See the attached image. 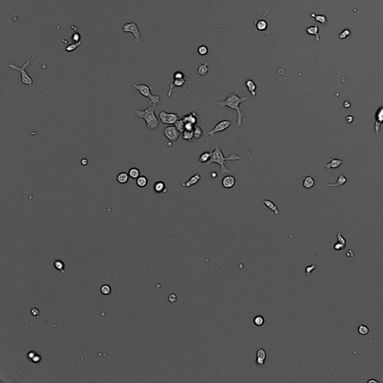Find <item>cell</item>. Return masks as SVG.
I'll return each mask as SVG.
<instances>
[{
	"instance_id": "obj_46",
	"label": "cell",
	"mask_w": 383,
	"mask_h": 383,
	"mask_svg": "<svg viewBox=\"0 0 383 383\" xmlns=\"http://www.w3.org/2000/svg\"><path fill=\"white\" fill-rule=\"evenodd\" d=\"M31 313H32V316H34V317L38 316V315H39V313H40L39 310H38V308H36L35 307L32 308V309H31Z\"/></svg>"
},
{
	"instance_id": "obj_13",
	"label": "cell",
	"mask_w": 383,
	"mask_h": 383,
	"mask_svg": "<svg viewBox=\"0 0 383 383\" xmlns=\"http://www.w3.org/2000/svg\"><path fill=\"white\" fill-rule=\"evenodd\" d=\"M236 183V179L232 175H228L224 177L222 180V185L225 189H231Z\"/></svg>"
},
{
	"instance_id": "obj_30",
	"label": "cell",
	"mask_w": 383,
	"mask_h": 383,
	"mask_svg": "<svg viewBox=\"0 0 383 383\" xmlns=\"http://www.w3.org/2000/svg\"><path fill=\"white\" fill-rule=\"evenodd\" d=\"M128 174L129 178H131L132 179H137L140 176V171L137 168H132L129 170Z\"/></svg>"
},
{
	"instance_id": "obj_23",
	"label": "cell",
	"mask_w": 383,
	"mask_h": 383,
	"mask_svg": "<svg viewBox=\"0 0 383 383\" xmlns=\"http://www.w3.org/2000/svg\"><path fill=\"white\" fill-rule=\"evenodd\" d=\"M208 65L209 62H207V61L203 64V65H200L198 68V70H197V74L200 76H205L208 73V71L210 70Z\"/></svg>"
},
{
	"instance_id": "obj_39",
	"label": "cell",
	"mask_w": 383,
	"mask_h": 383,
	"mask_svg": "<svg viewBox=\"0 0 383 383\" xmlns=\"http://www.w3.org/2000/svg\"><path fill=\"white\" fill-rule=\"evenodd\" d=\"M187 76L185 74H183L181 71H176L174 74H173V79H181V78Z\"/></svg>"
},
{
	"instance_id": "obj_15",
	"label": "cell",
	"mask_w": 383,
	"mask_h": 383,
	"mask_svg": "<svg viewBox=\"0 0 383 383\" xmlns=\"http://www.w3.org/2000/svg\"><path fill=\"white\" fill-rule=\"evenodd\" d=\"M266 358H267V353L264 349H259L257 352L256 364L259 367H263L265 363Z\"/></svg>"
},
{
	"instance_id": "obj_43",
	"label": "cell",
	"mask_w": 383,
	"mask_h": 383,
	"mask_svg": "<svg viewBox=\"0 0 383 383\" xmlns=\"http://www.w3.org/2000/svg\"><path fill=\"white\" fill-rule=\"evenodd\" d=\"M334 248H335V250H337V251H339V250H342L344 249V248H345V245H344V244H342L341 242H337V243L335 244V246H334Z\"/></svg>"
},
{
	"instance_id": "obj_1",
	"label": "cell",
	"mask_w": 383,
	"mask_h": 383,
	"mask_svg": "<svg viewBox=\"0 0 383 383\" xmlns=\"http://www.w3.org/2000/svg\"><path fill=\"white\" fill-rule=\"evenodd\" d=\"M239 92V89H237L233 93L231 92H225V94L226 96V99L225 100H219L217 103V105L220 107L221 109H224L225 107H228L231 109L235 110L237 114V127H240L243 125L242 124V118L245 115V113L242 112L240 109V104L246 100H249V97L247 96H242L239 97L237 95V93Z\"/></svg>"
},
{
	"instance_id": "obj_16",
	"label": "cell",
	"mask_w": 383,
	"mask_h": 383,
	"mask_svg": "<svg viewBox=\"0 0 383 383\" xmlns=\"http://www.w3.org/2000/svg\"><path fill=\"white\" fill-rule=\"evenodd\" d=\"M329 160L330 161L329 163H326L325 165V167L327 171H329L330 169H337V168L340 167V165L344 163V161H343V160H338V159L329 158Z\"/></svg>"
},
{
	"instance_id": "obj_37",
	"label": "cell",
	"mask_w": 383,
	"mask_h": 383,
	"mask_svg": "<svg viewBox=\"0 0 383 383\" xmlns=\"http://www.w3.org/2000/svg\"><path fill=\"white\" fill-rule=\"evenodd\" d=\"M100 292L103 295H109L111 293V287L107 284H104L100 288Z\"/></svg>"
},
{
	"instance_id": "obj_36",
	"label": "cell",
	"mask_w": 383,
	"mask_h": 383,
	"mask_svg": "<svg viewBox=\"0 0 383 383\" xmlns=\"http://www.w3.org/2000/svg\"><path fill=\"white\" fill-rule=\"evenodd\" d=\"M198 52L201 56H206V55L208 53V47L207 46H204V45L200 46L198 48Z\"/></svg>"
},
{
	"instance_id": "obj_33",
	"label": "cell",
	"mask_w": 383,
	"mask_h": 383,
	"mask_svg": "<svg viewBox=\"0 0 383 383\" xmlns=\"http://www.w3.org/2000/svg\"><path fill=\"white\" fill-rule=\"evenodd\" d=\"M82 44L81 42H76V43H71V44H69L68 46L66 47V48H65V50L67 51V52H73V51L76 50V49L79 47L80 45Z\"/></svg>"
},
{
	"instance_id": "obj_2",
	"label": "cell",
	"mask_w": 383,
	"mask_h": 383,
	"mask_svg": "<svg viewBox=\"0 0 383 383\" xmlns=\"http://www.w3.org/2000/svg\"><path fill=\"white\" fill-rule=\"evenodd\" d=\"M236 153L237 152L231 151V154L228 157H225L222 151V149H221V147L219 145H216L214 151H212L210 160L205 164L207 166H209L212 163L219 164L221 167V174H231V171L226 168V161H228V160L230 161H237V160H240L243 159L242 156L237 155Z\"/></svg>"
},
{
	"instance_id": "obj_47",
	"label": "cell",
	"mask_w": 383,
	"mask_h": 383,
	"mask_svg": "<svg viewBox=\"0 0 383 383\" xmlns=\"http://www.w3.org/2000/svg\"><path fill=\"white\" fill-rule=\"evenodd\" d=\"M337 240H338V241L340 242H341L342 244H344V245H345L346 244V240H344V238L343 237L341 233H337Z\"/></svg>"
},
{
	"instance_id": "obj_24",
	"label": "cell",
	"mask_w": 383,
	"mask_h": 383,
	"mask_svg": "<svg viewBox=\"0 0 383 383\" xmlns=\"http://www.w3.org/2000/svg\"><path fill=\"white\" fill-rule=\"evenodd\" d=\"M314 184L315 181L312 177L307 176L303 179V183H302V185H303V187L305 188V189H311V188H312L313 186H314Z\"/></svg>"
},
{
	"instance_id": "obj_28",
	"label": "cell",
	"mask_w": 383,
	"mask_h": 383,
	"mask_svg": "<svg viewBox=\"0 0 383 383\" xmlns=\"http://www.w3.org/2000/svg\"><path fill=\"white\" fill-rule=\"evenodd\" d=\"M211 154H212V151H206V152H204L203 154L200 156L199 159H198V161L202 163H207V162L210 160Z\"/></svg>"
},
{
	"instance_id": "obj_4",
	"label": "cell",
	"mask_w": 383,
	"mask_h": 383,
	"mask_svg": "<svg viewBox=\"0 0 383 383\" xmlns=\"http://www.w3.org/2000/svg\"><path fill=\"white\" fill-rule=\"evenodd\" d=\"M134 88L136 91H138L142 96L148 98L150 100V103H152L153 105L156 106L157 104H161V101H160V96L154 95L151 94V90L152 88L148 86L145 84H136L133 83Z\"/></svg>"
},
{
	"instance_id": "obj_34",
	"label": "cell",
	"mask_w": 383,
	"mask_h": 383,
	"mask_svg": "<svg viewBox=\"0 0 383 383\" xmlns=\"http://www.w3.org/2000/svg\"><path fill=\"white\" fill-rule=\"evenodd\" d=\"M311 17H314L315 20L317 22H318V23H320L321 24H325L326 23V21H327V19H326V17L324 15H316V14H311Z\"/></svg>"
},
{
	"instance_id": "obj_11",
	"label": "cell",
	"mask_w": 383,
	"mask_h": 383,
	"mask_svg": "<svg viewBox=\"0 0 383 383\" xmlns=\"http://www.w3.org/2000/svg\"><path fill=\"white\" fill-rule=\"evenodd\" d=\"M375 119V131L377 136H379V130L381 125L383 124V106L377 109L374 115Z\"/></svg>"
},
{
	"instance_id": "obj_27",
	"label": "cell",
	"mask_w": 383,
	"mask_h": 383,
	"mask_svg": "<svg viewBox=\"0 0 383 383\" xmlns=\"http://www.w3.org/2000/svg\"><path fill=\"white\" fill-rule=\"evenodd\" d=\"M147 183H148V180L145 176H139L136 179V185L139 188L145 187Z\"/></svg>"
},
{
	"instance_id": "obj_7",
	"label": "cell",
	"mask_w": 383,
	"mask_h": 383,
	"mask_svg": "<svg viewBox=\"0 0 383 383\" xmlns=\"http://www.w3.org/2000/svg\"><path fill=\"white\" fill-rule=\"evenodd\" d=\"M159 118H160V121L164 124H174L178 120L180 119L178 114L176 113H168L165 111H162L159 114Z\"/></svg>"
},
{
	"instance_id": "obj_9",
	"label": "cell",
	"mask_w": 383,
	"mask_h": 383,
	"mask_svg": "<svg viewBox=\"0 0 383 383\" xmlns=\"http://www.w3.org/2000/svg\"><path fill=\"white\" fill-rule=\"evenodd\" d=\"M231 125H232V122H231V121H228V120H224V121L219 122V123L216 125V127H215L213 129L208 131L207 134L209 136L214 137L215 135H216L217 133H220V132H222V131H225V129H227Z\"/></svg>"
},
{
	"instance_id": "obj_45",
	"label": "cell",
	"mask_w": 383,
	"mask_h": 383,
	"mask_svg": "<svg viewBox=\"0 0 383 383\" xmlns=\"http://www.w3.org/2000/svg\"><path fill=\"white\" fill-rule=\"evenodd\" d=\"M41 357L38 354H36L33 358L31 359V362L33 363H39L40 362H41Z\"/></svg>"
},
{
	"instance_id": "obj_48",
	"label": "cell",
	"mask_w": 383,
	"mask_h": 383,
	"mask_svg": "<svg viewBox=\"0 0 383 383\" xmlns=\"http://www.w3.org/2000/svg\"><path fill=\"white\" fill-rule=\"evenodd\" d=\"M36 354H37V353H36L35 352L31 351V352H29V353H28V354H27V357H28V358L31 361V359L33 358Z\"/></svg>"
},
{
	"instance_id": "obj_32",
	"label": "cell",
	"mask_w": 383,
	"mask_h": 383,
	"mask_svg": "<svg viewBox=\"0 0 383 383\" xmlns=\"http://www.w3.org/2000/svg\"><path fill=\"white\" fill-rule=\"evenodd\" d=\"M203 136V130L201 127L197 124L194 129V139L199 140Z\"/></svg>"
},
{
	"instance_id": "obj_40",
	"label": "cell",
	"mask_w": 383,
	"mask_h": 383,
	"mask_svg": "<svg viewBox=\"0 0 383 383\" xmlns=\"http://www.w3.org/2000/svg\"><path fill=\"white\" fill-rule=\"evenodd\" d=\"M350 34H351V32H350L349 29H344L341 33L340 34V35H339V38H340V39H344V38L348 37Z\"/></svg>"
},
{
	"instance_id": "obj_52",
	"label": "cell",
	"mask_w": 383,
	"mask_h": 383,
	"mask_svg": "<svg viewBox=\"0 0 383 383\" xmlns=\"http://www.w3.org/2000/svg\"><path fill=\"white\" fill-rule=\"evenodd\" d=\"M370 382H376V383H378V382H377V381L373 380V379H371V380H369V381H368V383H370Z\"/></svg>"
},
{
	"instance_id": "obj_41",
	"label": "cell",
	"mask_w": 383,
	"mask_h": 383,
	"mask_svg": "<svg viewBox=\"0 0 383 383\" xmlns=\"http://www.w3.org/2000/svg\"><path fill=\"white\" fill-rule=\"evenodd\" d=\"M71 39H72V41L74 42H79L80 39H81V36H80V34L78 33V32H76V33H74L72 35V37H71Z\"/></svg>"
},
{
	"instance_id": "obj_20",
	"label": "cell",
	"mask_w": 383,
	"mask_h": 383,
	"mask_svg": "<svg viewBox=\"0 0 383 383\" xmlns=\"http://www.w3.org/2000/svg\"><path fill=\"white\" fill-rule=\"evenodd\" d=\"M154 190L156 193H165L167 192V189L165 187V184L163 181H157L154 183Z\"/></svg>"
},
{
	"instance_id": "obj_42",
	"label": "cell",
	"mask_w": 383,
	"mask_h": 383,
	"mask_svg": "<svg viewBox=\"0 0 383 383\" xmlns=\"http://www.w3.org/2000/svg\"><path fill=\"white\" fill-rule=\"evenodd\" d=\"M315 268H316V266H315V265H311V266H309V267H306L305 268V273H306V275H311V273H312L313 270H314Z\"/></svg>"
},
{
	"instance_id": "obj_17",
	"label": "cell",
	"mask_w": 383,
	"mask_h": 383,
	"mask_svg": "<svg viewBox=\"0 0 383 383\" xmlns=\"http://www.w3.org/2000/svg\"><path fill=\"white\" fill-rule=\"evenodd\" d=\"M201 179V175L199 174H196L195 175H193V176H192L190 178V179L188 180V181L185 182V183H183L182 186L186 188L191 187H192V186L196 185V184L198 183Z\"/></svg>"
},
{
	"instance_id": "obj_38",
	"label": "cell",
	"mask_w": 383,
	"mask_h": 383,
	"mask_svg": "<svg viewBox=\"0 0 383 383\" xmlns=\"http://www.w3.org/2000/svg\"><path fill=\"white\" fill-rule=\"evenodd\" d=\"M358 333L362 335H365L369 332V329L364 325H360L358 326Z\"/></svg>"
},
{
	"instance_id": "obj_5",
	"label": "cell",
	"mask_w": 383,
	"mask_h": 383,
	"mask_svg": "<svg viewBox=\"0 0 383 383\" xmlns=\"http://www.w3.org/2000/svg\"><path fill=\"white\" fill-rule=\"evenodd\" d=\"M30 65H31V61L30 60H27L25 63H23V66L22 67H18L17 65H14V64H10V65H8V67H10V68L12 69V70H17V71H19V72H20L21 83L23 84H24V85H28V86L30 87V88H32V85H33V83H34V79H32V78L28 74H27L26 71H25V68H27V67L30 66Z\"/></svg>"
},
{
	"instance_id": "obj_18",
	"label": "cell",
	"mask_w": 383,
	"mask_h": 383,
	"mask_svg": "<svg viewBox=\"0 0 383 383\" xmlns=\"http://www.w3.org/2000/svg\"><path fill=\"white\" fill-rule=\"evenodd\" d=\"M306 32H307V34H310V35H314L315 36V40H316V41L319 42L320 41V34H319V27L317 25H312V26H309L308 27V28H306L305 29Z\"/></svg>"
},
{
	"instance_id": "obj_3",
	"label": "cell",
	"mask_w": 383,
	"mask_h": 383,
	"mask_svg": "<svg viewBox=\"0 0 383 383\" xmlns=\"http://www.w3.org/2000/svg\"><path fill=\"white\" fill-rule=\"evenodd\" d=\"M155 110H156V106L149 103V106L145 110L138 109L134 112L138 118H142L145 121L146 127L149 130H154L157 129L160 125L158 118L155 115Z\"/></svg>"
},
{
	"instance_id": "obj_26",
	"label": "cell",
	"mask_w": 383,
	"mask_h": 383,
	"mask_svg": "<svg viewBox=\"0 0 383 383\" xmlns=\"http://www.w3.org/2000/svg\"><path fill=\"white\" fill-rule=\"evenodd\" d=\"M182 134V138L185 141L192 142L194 139V130H184Z\"/></svg>"
},
{
	"instance_id": "obj_44",
	"label": "cell",
	"mask_w": 383,
	"mask_h": 383,
	"mask_svg": "<svg viewBox=\"0 0 383 383\" xmlns=\"http://www.w3.org/2000/svg\"><path fill=\"white\" fill-rule=\"evenodd\" d=\"M177 300H178V296H177L176 294H174V293H171V295H169V301L171 302V303H174V302L177 301Z\"/></svg>"
},
{
	"instance_id": "obj_6",
	"label": "cell",
	"mask_w": 383,
	"mask_h": 383,
	"mask_svg": "<svg viewBox=\"0 0 383 383\" xmlns=\"http://www.w3.org/2000/svg\"><path fill=\"white\" fill-rule=\"evenodd\" d=\"M123 29L124 32L132 33L133 34L136 43L137 44H139L140 42H141V34H140V32L136 23L133 22V23H126L123 25V29Z\"/></svg>"
},
{
	"instance_id": "obj_31",
	"label": "cell",
	"mask_w": 383,
	"mask_h": 383,
	"mask_svg": "<svg viewBox=\"0 0 383 383\" xmlns=\"http://www.w3.org/2000/svg\"><path fill=\"white\" fill-rule=\"evenodd\" d=\"M53 266L55 267V269H56V270L60 271L61 273H65V264L61 261V260H56V261L54 262Z\"/></svg>"
},
{
	"instance_id": "obj_21",
	"label": "cell",
	"mask_w": 383,
	"mask_h": 383,
	"mask_svg": "<svg viewBox=\"0 0 383 383\" xmlns=\"http://www.w3.org/2000/svg\"><path fill=\"white\" fill-rule=\"evenodd\" d=\"M346 182H347V179H346V178L345 176H344L343 174H339L338 176V179L337 180V183L335 184H331V183H328L327 187H341L344 184H345Z\"/></svg>"
},
{
	"instance_id": "obj_12",
	"label": "cell",
	"mask_w": 383,
	"mask_h": 383,
	"mask_svg": "<svg viewBox=\"0 0 383 383\" xmlns=\"http://www.w3.org/2000/svg\"><path fill=\"white\" fill-rule=\"evenodd\" d=\"M187 83V76H185V77H183V78H181V79H173L172 80L169 81V92H168V96L171 97V94H172L173 89H174V87H178V88L183 87L186 85V83Z\"/></svg>"
},
{
	"instance_id": "obj_8",
	"label": "cell",
	"mask_w": 383,
	"mask_h": 383,
	"mask_svg": "<svg viewBox=\"0 0 383 383\" xmlns=\"http://www.w3.org/2000/svg\"><path fill=\"white\" fill-rule=\"evenodd\" d=\"M180 132L175 126H169L163 129V135L169 142H175L180 136Z\"/></svg>"
},
{
	"instance_id": "obj_19",
	"label": "cell",
	"mask_w": 383,
	"mask_h": 383,
	"mask_svg": "<svg viewBox=\"0 0 383 383\" xmlns=\"http://www.w3.org/2000/svg\"><path fill=\"white\" fill-rule=\"evenodd\" d=\"M246 88H247L248 91L251 93V95L253 97H255L257 95V92H256L257 85H256V84L254 83V81L251 79L247 80V81L246 82Z\"/></svg>"
},
{
	"instance_id": "obj_49",
	"label": "cell",
	"mask_w": 383,
	"mask_h": 383,
	"mask_svg": "<svg viewBox=\"0 0 383 383\" xmlns=\"http://www.w3.org/2000/svg\"><path fill=\"white\" fill-rule=\"evenodd\" d=\"M81 164H82V165H86L87 164H88V160H87V159L83 158V160H81Z\"/></svg>"
},
{
	"instance_id": "obj_22",
	"label": "cell",
	"mask_w": 383,
	"mask_h": 383,
	"mask_svg": "<svg viewBox=\"0 0 383 383\" xmlns=\"http://www.w3.org/2000/svg\"><path fill=\"white\" fill-rule=\"evenodd\" d=\"M263 203L265 204V206L267 207V208L271 210L275 213V215H276L277 216V215L279 214V210L278 209V207H277V206L275 205L273 201H271L270 200H264L263 201Z\"/></svg>"
},
{
	"instance_id": "obj_50",
	"label": "cell",
	"mask_w": 383,
	"mask_h": 383,
	"mask_svg": "<svg viewBox=\"0 0 383 383\" xmlns=\"http://www.w3.org/2000/svg\"><path fill=\"white\" fill-rule=\"evenodd\" d=\"M346 121L349 122V123H351V122L353 121V118L352 116H347V118H346Z\"/></svg>"
},
{
	"instance_id": "obj_51",
	"label": "cell",
	"mask_w": 383,
	"mask_h": 383,
	"mask_svg": "<svg viewBox=\"0 0 383 383\" xmlns=\"http://www.w3.org/2000/svg\"><path fill=\"white\" fill-rule=\"evenodd\" d=\"M210 176H211V178H217V173L215 172V171H213V172L210 174Z\"/></svg>"
},
{
	"instance_id": "obj_14",
	"label": "cell",
	"mask_w": 383,
	"mask_h": 383,
	"mask_svg": "<svg viewBox=\"0 0 383 383\" xmlns=\"http://www.w3.org/2000/svg\"><path fill=\"white\" fill-rule=\"evenodd\" d=\"M183 118L184 119V121H185L186 123H190L196 126L197 124H198V119H199V116H198V115L197 114V112L194 111V112H192L191 113H189V114L185 115Z\"/></svg>"
},
{
	"instance_id": "obj_29",
	"label": "cell",
	"mask_w": 383,
	"mask_h": 383,
	"mask_svg": "<svg viewBox=\"0 0 383 383\" xmlns=\"http://www.w3.org/2000/svg\"><path fill=\"white\" fill-rule=\"evenodd\" d=\"M185 125L186 122L184 121L183 118H180V119L178 120V121H176V123L174 124V126L177 127V129L180 131V133H183L184 130H185Z\"/></svg>"
},
{
	"instance_id": "obj_35",
	"label": "cell",
	"mask_w": 383,
	"mask_h": 383,
	"mask_svg": "<svg viewBox=\"0 0 383 383\" xmlns=\"http://www.w3.org/2000/svg\"><path fill=\"white\" fill-rule=\"evenodd\" d=\"M264 322H265V320H264V317L260 316V315L256 316L253 320V322L256 326H262L264 324Z\"/></svg>"
},
{
	"instance_id": "obj_25",
	"label": "cell",
	"mask_w": 383,
	"mask_h": 383,
	"mask_svg": "<svg viewBox=\"0 0 383 383\" xmlns=\"http://www.w3.org/2000/svg\"><path fill=\"white\" fill-rule=\"evenodd\" d=\"M129 174L126 172H121L117 176V181L121 184H125L129 180Z\"/></svg>"
},
{
	"instance_id": "obj_10",
	"label": "cell",
	"mask_w": 383,
	"mask_h": 383,
	"mask_svg": "<svg viewBox=\"0 0 383 383\" xmlns=\"http://www.w3.org/2000/svg\"><path fill=\"white\" fill-rule=\"evenodd\" d=\"M267 13V11L265 13V15ZM265 15L264 16L263 18H260V19L259 20H255V27H256V29H258V32H260L262 35L263 34H269V32H267V31H269L268 30V23L267 21L264 19Z\"/></svg>"
}]
</instances>
